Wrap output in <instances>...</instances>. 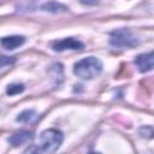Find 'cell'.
Instances as JSON below:
<instances>
[{
  "label": "cell",
  "instance_id": "1",
  "mask_svg": "<svg viewBox=\"0 0 154 154\" xmlns=\"http://www.w3.org/2000/svg\"><path fill=\"white\" fill-rule=\"evenodd\" d=\"M73 72L82 79H93L102 72V63L95 57H88L75 64Z\"/></svg>",
  "mask_w": 154,
  "mask_h": 154
},
{
  "label": "cell",
  "instance_id": "2",
  "mask_svg": "<svg viewBox=\"0 0 154 154\" xmlns=\"http://www.w3.org/2000/svg\"><path fill=\"white\" fill-rule=\"evenodd\" d=\"M64 140V135L58 129H47L40 135V150L53 153L58 150Z\"/></svg>",
  "mask_w": 154,
  "mask_h": 154
},
{
  "label": "cell",
  "instance_id": "3",
  "mask_svg": "<svg viewBox=\"0 0 154 154\" xmlns=\"http://www.w3.org/2000/svg\"><path fill=\"white\" fill-rule=\"evenodd\" d=\"M109 42L114 47H122V48H128V47H134L137 45L136 38L132 36V34L129 30L122 29V30H116L111 34Z\"/></svg>",
  "mask_w": 154,
  "mask_h": 154
},
{
  "label": "cell",
  "instance_id": "4",
  "mask_svg": "<svg viewBox=\"0 0 154 154\" xmlns=\"http://www.w3.org/2000/svg\"><path fill=\"white\" fill-rule=\"evenodd\" d=\"M52 48L55 52H63V51H76V49H82L83 48V43L73 37H67V38H63L60 41H55L52 45Z\"/></svg>",
  "mask_w": 154,
  "mask_h": 154
},
{
  "label": "cell",
  "instance_id": "5",
  "mask_svg": "<svg viewBox=\"0 0 154 154\" xmlns=\"http://www.w3.org/2000/svg\"><path fill=\"white\" fill-rule=\"evenodd\" d=\"M138 70L141 72H148L153 69V53H146V54H140L137 55L135 60Z\"/></svg>",
  "mask_w": 154,
  "mask_h": 154
},
{
  "label": "cell",
  "instance_id": "6",
  "mask_svg": "<svg viewBox=\"0 0 154 154\" xmlns=\"http://www.w3.org/2000/svg\"><path fill=\"white\" fill-rule=\"evenodd\" d=\"M34 138V134L32 132H29V131H20V132H17L14 135H12L8 141L12 146L14 147H18L20 144H26L29 142H31Z\"/></svg>",
  "mask_w": 154,
  "mask_h": 154
},
{
  "label": "cell",
  "instance_id": "7",
  "mask_svg": "<svg viewBox=\"0 0 154 154\" xmlns=\"http://www.w3.org/2000/svg\"><path fill=\"white\" fill-rule=\"evenodd\" d=\"M25 42V37L24 36H18V35H13V36H6L1 40V45L4 48L12 51L16 49L17 47L22 46Z\"/></svg>",
  "mask_w": 154,
  "mask_h": 154
},
{
  "label": "cell",
  "instance_id": "8",
  "mask_svg": "<svg viewBox=\"0 0 154 154\" xmlns=\"http://www.w3.org/2000/svg\"><path fill=\"white\" fill-rule=\"evenodd\" d=\"M43 11H47V12H53V13H58V12H65L67 10L66 6L59 4V2H55V1H49V2H46L42 5L41 7Z\"/></svg>",
  "mask_w": 154,
  "mask_h": 154
},
{
  "label": "cell",
  "instance_id": "9",
  "mask_svg": "<svg viewBox=\"0 0 154 154\" xmlns=\"http://www.w3.org/2000/svg\"><path fill=\"white\" fill-rule=\"evenodd\" d=\"M37 119V113L32 109H26V111H23L18 117H17V120L18 122H22V123H32Z\"/></svg>",
  "mask_w": 154,
  "mask_h": 154
},
{
  "label": "cell",
  "instance_id": "10",
  "mask_svg": "<svg viewBox=\"0 0 154 154\" xmlns=\"http://www.w3.org/2000/svg\"><path fill=\"white\" fill-rule=\"evenodd\" d=\"M24 90V85L23 84H19V83H13V84H10L6 89V93L8 95H16V94H19Z\"/></svg>",
  "mask_w": 154,
  "mask_h": 154
},
{
  "label": "cell",
  "instance_id": "11",
  "mask_svg": "<svg viewBox=\"0 0 154 154\" xmlns=\"http://www.w3.org/2000/svg\"><path fill=\"white\" fill-rule=\"evenodd\" d=\"M13 61H14V59H13V58H8V57H0V67H2V66H7V65H11Z\"/></svg>",
  "mask_w": 154,
  "mask_h": 154
},
{
  "label": "cell",
  "instance_id": "12",
  "mask_svg": "<svg viewBox=\"0 0 154 154\" xmlns=\"http://www.w3.org/2000/svg\"><path fill=\"white\" fill-rule=\"evenodd\" d=\"M83 5H96L100 0H79Z\"/></svg>",
  "mask_w": 154,
  "mask_h": 154
}]
</instances>
